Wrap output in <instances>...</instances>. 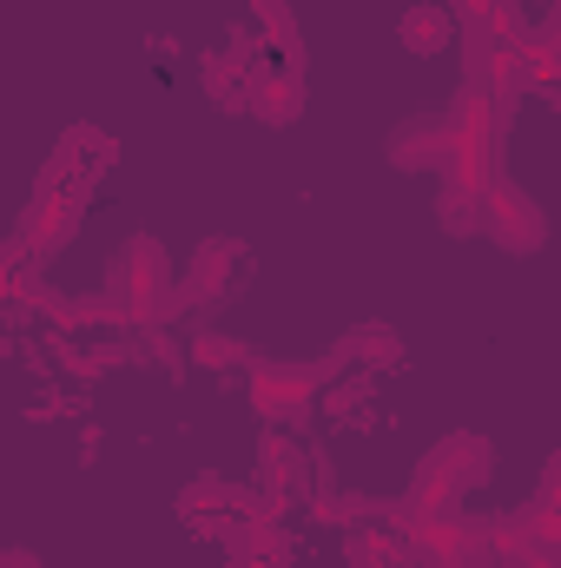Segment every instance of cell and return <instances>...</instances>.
<instances>
[{"label":"cell","instance_id":"1","mask_svg":"<svg viewBox=\"0 0 561 568\" xmlns=\"http://www.w3.org/2000/svg\"><path fill=\"white\" fill-rule=\"evenodd\" d=\"M106 297L133 317V324H159L172 304H185V284L172 278V258L152 232H133L120 245V258L106 265Z\"/></svg>","mask_w":561,"mask_h":568},{"label":"cell","instance_id":"2","mask_svg":"<svg viewBox=\"0 0 561 568\" xmlns=\"http://www.w3.org/2000/svg\"><path fill=\"white\" fill-rule=\"evenodd\" d=\"M502 126H509V113L462 87L456 106H449V179L489 192L502 179Z\"/></svg>","mask_w":561,"mask_h":568},{"label":"cell","instance_id":"3","mask_svg":"<svg viewBox=\"0 0 561 568\" xmlns=\"http://www.w3.org/2000/svg\"><path fill=\"white\" fill-rule=\"evenodd\" d=\"M337 364L344 357H324V364H290V357H265L252 371V404L265 424H304L317 410V397L337 384Z\"/></svg>","mask_w":561,"mask_h":568},{"label":"cell","instance_id":"4","mask_svg":"<svg viewBox=\"0 0 561 568\" xmlns=\"http://www.w3.org/2000/svg\"><path fill=\"white\" fill-rule=\"evenodd\" d=\"M482 232H489L509 258H529V252L549 245V219H542V205L529 199V185H516V179H496V185L482 192Z\"/></svg>","mask_w":561,"mask_h":568},{"label":"cell","instance_id":"5","mask_svg":"<svg viewBox=\"0 0 561 568\" xmlns=\"http://www.w3.org/2000/svg\"><path fill=\"white\" fill-rule=\"evenodd\" d=\"M120 152L113 140L100 133V126H73L67 140L53 145V159H47V172H40V192H60V199H93V185L106 179V165H113Z\"/></svg>","mask_w":561,"mask_h":568},{"label":"cell","instance_id":"6","mask_svg":"<svg viewBox=\"0 0 561 568\" xmlns=\"http://www.w3.org/2000/svg\"><path fill=\"white\" fill-rule=\"evenodd\" d=\"M245 113H258L265 126H290V120L304 113V73H297V60L258 53L252 87H245Z\"/></svg>","mask_w":561,"mask_h":568},{"label":"cell","instance_id":"7","mask_svg":"<svg viewBox=\"0 0 561 568\" xmlns=\"http://www.w3.org/2000/svg\"><path fill=\"white\" fill-rule=\"evenodd\" d=\"M238 272H245V245L238 239H205L192 252V272H185V304H218L238 291Z\"/></svg>","mask_w":561,"mask_h":568},{"label":"cell","instance_id":"8","mask_svg":"<svg viewBox=\"0 0 561 568\" xmlns=\"http://www.w3.org/2000/svg\"><path fill=\"white\" fill-rule=\"evenodd\" d=\"M390 165L404 172H442L449 179V113H417L390 133Z\"/></svg>","mask_w":561,"mask_h":568},{"label":"cell","instance_id":"9","mask_svg":"<svg viewBox=\"0 0 561 568\" xmlns=\"http://www.w3.org/2000/svg\"><path fill=\"white\" fill-rule=\"evenodd\" d=\"M80 219H86V199L33 192V205H27V219H20V239H27V245H33L40 258H53V252H67V245H73Z\"/></svg>","mask_w":561,"mask_h":568},{"label":"cell","instance_id":"10","mask_svg":"<svg viewBox=\"0 0 561 568\" xmlns=\"http://www.w3.org/2000/svg\"><path fill=\"white\" fill-rule=\"evenodd\" d=\"M198 67H205V93H212L218 106H245L252 67H258V40H252V33H232V40H225V47H212Z\"/></svg>","mask_w":561,"mask_h":568},{"label":"cell","instance_id":"11","mask_svg":"<svg viewBox=\"0 0 561 568\" xmlns=\"http://www.w3.org/2000/svg\"><path fill=\"white\" fill-rule=\"evenodd\" d=\"M258 496H265V509L278 516L290 496H310V469H304V449L297 443H284L272 436L265 443V463H258Z\"/></svg>","mask_w":561,"mask_h":568},{"label":"cell","instance_id":"12","mask_svg":"<svg viewBox=\"0 0 561 568\" xmlns=\"http://www.w3.org/2000/svg\"><path fill=\"white\" fill-rule=\"evenodd\" d=\"M337 357L357 364V371H397L404 364V337L390 324H350L344 344H337Z\"/></svg>","mask_w":561,"mask_h":568},{"label":"cell","instance_id":"13","mask_svg":"<svg viewBox=\"0 0 561 568\" xmlns=\"http://www.w3.org/2000/svg\"><path fill=\"white\" fill-rule=\"evenodd\" d=\"M429 212H436V225H442L449 239H476V232H482V192L462 185V179H442Z\"/></svg>","mask_w":561,"mask_h":568},{"label":"cell","instance_id":"14","mask_svg":"<svg viewBox=\"0 0 561 568\" xmlns=\"http://www.w3.org/2000/svg\"><path fill=\"white\" fill-rule=\"evenodd\" d=\"M442 449V463L456 469V483H462V496H476V489H489V476H496V449L482 443V436H449V443H436Z\"/></svg>","mask_w":561,"mask_h":568},{"label":"cell","instance_id":"15","mask_svg":"<svg viewBox=\"0 0 561 568\" xmlns=\"http://www.w3.org/2000/svg\"><path fill=\"white\" fill-rule=\"evenodd\" d=\"M397 40H404V53H442L449 40H456V20L442 13V7H404V20H397Z\"/></svg>","mask_w":561,"mask_h":568},{"label":"cell","instance_id":"16","mask_svg":"<svg viewBox=\"0 0 561 568\" xmlns=\"http://www.w3.org/2000/svg\"><path fill=\"white\" fill-rule=\"evenodd\" d=\"M404 556H410L404 536H384V529H350L344 536V562L350 568H397Z\"/></svg>","mask_w":561,"mask_h":568},{"label":"cell","instance_id":"17","mask_svg":"<svg viewBox=\"0 0 561 568\" xmlns=\"http://www.w3.org/2000/svg\"><path fill=\"white\" fill-rule=\"evenodd\" d=\"M496 562L502 568H561V549L555 542H522V536L496 529Z\"/></svg>","mask_w":561,"mask_h":568},{"label":"cell","instance_id":"18","mask_svg":"<svg viewBox=\"0 0 561 568\" xmlns=\"http://www.w3.org/2000/svg\"><path fill=\"white\" fill-rule=\"evenodd\" d=\"M192 364H198V371H232V364H245V351H238L232 337H218V331H198V337H192Z\"/></svg>","mask_w":561,"mask_h":568},{"label":"cell","instance_id":"19","mask_svg":"<svg viewBox=\"0 0 561 568\" xmlns=\"http://www.w3.org/2000/svg\"><path fill=\"white\" fill-rule=\"evenodd\" d=\"M422 568H502L489 549H449V556H429Z\"/></svg>","mask_w":561,"mask_h":568},{"label":"cell","instance_id":"20","mask_svg":"<svg viewBox=\"0 0 561 568\" xmlns=\"http://www.w3.org/2000/svg\"><path fill=\"white\" fill-rule=\"evenodd\" d=\"M542 496L561 503V449H549V463H542Z\"/></svg>","mask_w":561,"mask_h":568},{"label":"cell","instance_id":"21","mask_svg":"<svg viewBox=\"0 0 561 568\" xmlns=\"http://www.w3.org/2000/svg\"><path fill=\"white\" fill-rule=\"evenodd\" d=\"M542 33H549V40L561 47V0H549V20H542Z\"/></svg>","mask_w":561,"mask_h":568},{"label":"cell","instance_id":"22","mask_svg":"<svg viewBox=\"0 0 561 568\" xmlns=\"http://www.w3.org/2000/svg\"><path fill=\"white\" fill-rule=\"evenodd\" d=\"M232 568H278L272 556H232Z\"/></svg>","mask_w":561,"mask_h":568},{"label":"cell","instance_id":"23","mask_svg":"<svg viewBox=\"0 0 561 568\" xmlns=\"http://www.w3.org/2000/svg\"><path fill=\"white\" fill-rule=\"evenodd\" d=\"M397 568H422V562H417V556H404V562H397Z\"/></svg>","mask_w":561,"mask_h":568},{"label":"cell","instance_id":"24","mask_svg":"<svg viewBox=\"0 0 561 568\" xmlns=\"http://www.w3.org/2000/svg\"><path fill=\"white\" fill-rule=\"evenodd\" d=\"M469 7H489V0H462V13H469Z\"/></svg>","mask_w":561,"mask_h":568}]
</instances>
